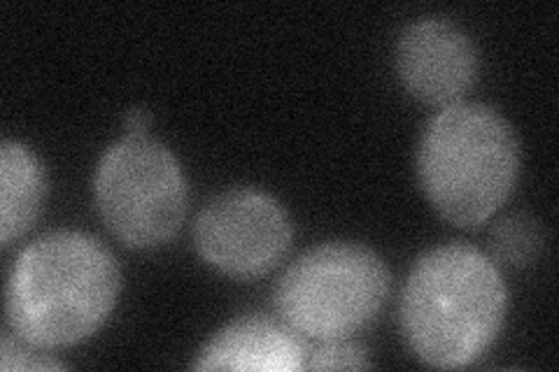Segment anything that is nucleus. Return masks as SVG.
I'll use <instances>...</instances> for the list:
<instances>
[{
	"label": "nucleus",
	"instance_id": "nucleus-11",
	"mask_svg": "<svg viewBox=\"0 0 559 372\" xmlns=\"http://www.w3.org/2000/svg\"><path fill=\"white\" fill-rule=\"evenodd\" d=\"M366 349L353 338L324 340L308 351V370H366L369 368Z\"/></svg>",
	"mask_w": 559,
	"mask_h": 372
},
{
	"label": "nucleus",
	"instance_id": "nucleus-5",
	"mask_svg": "<svg viewBox=\"0 0 559 372\" xmlns=\"http://www.w3.org/2000/svg\"><path fill=\"white\" fill-rule=\"evenodd\" d=\"M96 209L131 250L168 244L187 219V182L175 154L150 135H127L105 149L94 177Z\"/></svg>",
	"mask_w": 559,
	"mask_h": 372
},
{
	"label": "nucleus",
	"instance_id": "nucleus-3",
	"mask_svg": "<svg viewBox=\"0 0 559 372\" xmlns=\"http://www.w3.org/2000/svg\"><path fill=\"white\" fill-rule=\"evenodd\" d=\"M520 175L513 127L483 103H457L436 115L417 147V180L439 215L478 228L509 201Z\"/></svg>",
	"mask_w": 559,
	"mask_h": 372
},
{
	"label": "nucleus",
	"instance_id": "nucleus-7",
	"mask_svg": "<svg viewBox=\"0 0 559 372\" xmlns=\"http://www.w3.org/2000/svg\"><path fill=\"white\" fill-rule=\"evenodd\" d=\"M396 73L406 92L433 108L464 100L478 77L471 35L443 16L408 24L396 43Z\"/></svg>",
	"mask_w": 559,
	"mask_h": 372
},
{
	"label": "nucleus",
	"instance_id": "nucleus-10",
	"mask_svg": "<svg viewBox=\"0 0 559 372\" xmlns=\"http://www.w3.org/2000/svg\"><path fill=\"white\" fill-rule=\"evenodd\" d=\"M544 228L530 215H509L489 233V250L506 268H527L544 252Z\"/></svg>",
	"mask_w": 559,
	"mask_h": 372
},
{
	"label": "nucleus",
	"instance_id": "nucleus-4",
	"mask_svg": "<svg viewBox=\"0 0 559 372\" xmlns=\"http://www.w3.org/2000/svg\"><path fill=\"white\" fill-rule=\"evenodd\" d=\"M390 296L384 261L357 242H326L304 252L280 275L277 319L304 340L353 338L371 326Z\"/></svg>",
	"mask_w": 559,
	"mask_h": 372
},
{
	"label": "nucleus",
	"instance_id": "nucleus-13",
	"mask_svg": "<svg viewBox=\"0 0 559 372\" xmlns=\"http://www.w3.org/2000/svg\"><path fill=\"white\" fill-rule=\"evenodd\" d=\"M152 123V115L143 108H133L127 112V131L129 135H147V129Z\"/></svg>",
	"mask_w": 559,
	"mask_h": 372
},
{
	"label": "nucleus",
	"instance_id": "nucleus-2",
	"mask_svg": "<svg viewBox=\"0 0 559 372\" xmlns=\"http://www.w3.org/2000/svg\"><path fill=\"white\" fill-rule=\"evenodd\" d=\"M509 289L499 265L466 242L425 252L401 293V333L415 357L433 368H466L499 338Z\"/></svg>",
	"mask_w": 559,
	"mask_h": 372
},
{
	"label": "nucleus",
	"instance_id": "nucleus-9",
	"mask_svg": "<svg viewBox=\"0 0 559 372\" xmlns=\"http://www.w3.org/2000/svg\"><path fill=\"white\" fill-rule=\"evenodd\" d=\"M47 196L45 166L26 145L5 140L0 147V240L10 247L40 217Z\"/></svg>",
	"mask_w": 559,
	"mask_h": 372
},
{
	"label": "nucleus",
	"instance_id": "nucleus-8",
	"mask_svg": "<svg viewBox=\"0 0 559 372\" xmlns=\"http://www.w3.org/2000/svg\"><path fill=\"white\" fill-rule=\"evenodd\" d=\"M308 347L283 322L269 316H240L226 324L210 340L194 363V370H254L296 372L306 370Z\"/></svg>",
	"mask_w": 559,
	"mask_h": 372
},
{
	"label": "nucleus",
	"instance_id": "nucleus-12",
	"mask_svg": "<svg viewBox=\"0 0 559 372\" xmlns=\"http://www.w3.org/2000/svg\"><path fill=\"white\" fill-rule=\"evenodd\" d=\"M24 340L16 338L14 333H5L0 340V368L5 372L14 370H66L68 365L59 359H51L49 353H40Z\"/></svg>",
	"mask_w": 559,
	"mask_h": 372
},
{
	"label": "nucleus",
	"instance_id": "nucleus-1",
	"mask_svg": "<svg viewBox=\"0 0 559 372\" xmlns=\"http://www.w3.org/2000/svg\"><path fill=\"white\" fill-rule=\"evenodd\" d=\"M121 273L115 254L82 230H51L16 256L5 289L8 326L35 349L73 347L108 322Z\"/></svg>",
	"mask_w": 559,
	"mask_h": 372
},
{
	"label": "nucleus",
	"instance_id": "nucleus-6",
	"mask_svg": "<svg viewBox=\"0 0 559 372\" xmlns=\"http://www.w3.org/2000/svg\"><path fill=\"white\" fill-rule=\"evenodd\" d=\"M294 238L287 209L271 193L240 187L210 201L194 224L199 256L222 275L257 279L275 271Z\"/></svg>",
	"mask_w": 559,
	"mask_h": 372
}]
</instances>
